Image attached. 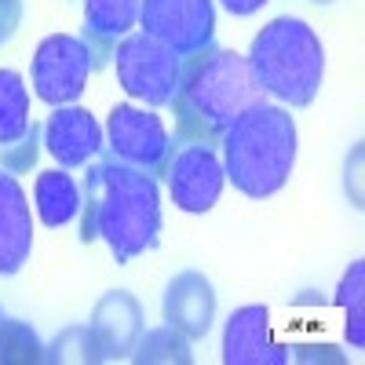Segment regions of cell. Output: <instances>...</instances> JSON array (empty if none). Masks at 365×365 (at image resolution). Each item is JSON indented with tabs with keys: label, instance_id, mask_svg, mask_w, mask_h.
<instances>
[{
	"label": "cell",
	"instance_id": "obj_7",
	"mask_svg": "<svg viewBox=\"0 0 365 365\" xmlns=\"http://www.w3.org/2000/svg\"><path fill=\"white\" fill-rule=\"evenodd\" d=\"M96 70L91 51L73 34H51L34 55V91L48 106H70L84 96L88 77Z\"/></svg>",
	"mask_w": 365,
	"mask_h": 365
},
{
	"label": "cell",
	"instance_id": "obj_10",
	"mask_svg": "<svg viewBox=\"0 0 365 365\" xmlns=\"http://www.w3.org/2000/svg\"><path fill=\"white\" fill-rule=\"evenodd\" d=\"M223 361L227 365H285L289 347L270 332V311L263 303L237 307L223 325Z\"/></svg>",
	"mask_w": 365,
	"mask_h": 365
},
{
	"label": "cell",
	"instance_id": "obj_1",
	"mask_svg": "<svg viewBox=\"0 0 365 365\" xmlns=\"http://www.w3.org/2000/svg\"><path fill=\"white\" fill-rule=\"evenodd\" d=\"M161 237L158 179L120 161L91 165L81 187V245L106 241L110 256L125 267L150 252Z\"/></svg>",
	"mask_w": 365,
	"mask_h": 365
},
{
	"label": "cell",
	"instance_id": "obj_5",
	"mask_svg": "<svg viewBox=\"0 0 365 365\" xmlns=\"http://www.w3.org/2000/svg\"><path fill=\"white\" fill-rule=\"evenodd\" d=\"M113 63H117V81L132 99L146 106H168L175 88H179V70L182 58L161 44L150 34H128L113 48Z\"/></svg>",
	"mask_w": 365,
	"mask_h": 365
},
{
	"label": "cell",
	"instance_id": "obj_8",
	"mask_svg": "<svg viewBox=\"0 0 365 365\" xmlns=\"http://www.w3.org/2000/svg\"><path fill=\"white\" fill-rule=\"evenodd\" d=\"M143 34L168 44L179 58L212 48L216 37V4L212 0H143Z\"/></svg>",
	"mask_w": 365,
	"mask_h": 365
},
{
	"label": "cell",
	"instance_id": "obj_26",
	"mask_svg": "<svg viewBox=\"0 0 365 365\" xmlns=\"http://www.w3.org/2000/svg\"><path fill=\"white\" fill-rule=\"evenodd\" d=\"M0 318H4V311H0Z\"/></svg>",
	"mask_w": 365,
	"mask_h": 365
},
{
	"label": "cell",
	"instance_id": "obj_24",
	"mask_svg": "<svg viewBox=\"0 0 365 365\" xmlns=\"http://www.w3.org/2000/svg\"><path fill=\"white\" fill-rule=\"evenodd\" d=\"M220 4H223L230 15H237V19H249V15H256L263 4H270V0H220Z\"/></svg>",
	"mask_w": 365,
	"mask_h": 365
},
{
	"label": "cell",
	"instance_id": "obj_21",
	"mask_svg": "<svg viewBox=\"0 0 365 365\" xmlns=\"http://www.w3.org/2000/svg\"><path fill=\"white\" fill-rule=\"evenodd\" d=\"M51 365H99L103 354L91 340V329L88 325H66L58 336L48 344V358Z\"/></svg>",
	"mask_w": 365,
	"mask_h": 365
},
{
	"label": "cell",
	"instance_id": "obj_20",
	"mask_svg": "<svg viewBox=\"0 0 365 365\" xmlns=\"http://www.w3.org/2000/svg\"><path fill=\"white\" fill-rule=\"evenodd\" d=\"M336 307L347 314V340L351 347H365V263L354 259L336 289Z\"/></svg>",
	"mask_w": 365,
	"mask_h": 365
},
{
	"label": "cell",
	"instance_id": "obj_13",
	"mask_svg": "<svg viewBox=\"0 0 365 365\" xmlns=\"http://www.w3.org/2000/svg\"><path fill=\"white\" fill-rule=\"evenodd\" d=\"M44 150L58 168H81L103 150V128L84 106H51L44 120Z\"/></svg>",
	"mask_w": 365,
	"mask_h": 365
},
{
	"label": "cell",
	"instance_id": "obj_22",
	"mask_svg": "<svg viewBox=\"0 0 365 365\" xmlns=\"http://www.w3.org/2000/svg\"><path fill=\"white\" fill-rule=\"evenodd\" d=\"M41 146H44V128L29 120V128H26L19 139H11V143L0 146V165H4L11 175H26L29 168L37 165Z\"/></svg>",
	"mask_w": 365,
	"mask_h": 365
},
{
	"label": "cell",
	"instance_id": "obj_18",
	"mask_svg": "<svg viewBox=\"0 0 365 365\" xmlns=\"http://www.w3.org/2000/svg\"><path fill=\"white\" fill-rule=\"evenodd\" d=\"M48 344L22 318H0V365H44Z\"/></svg>",
	"mask_w": 365,
	"mask_h": 365
},
{
	"label": "cell",
	"instance_id": "obj_15",
	"mask_svg": "<svg viewBox=\"0 0 365 365\" xmlns=\"http://www.w3.org/2000/svg\"><path fill=\"white\" fill-rule=\"evenodd\" d=\"M139 4L143 0H84V34H81V41L88 44L96 66H103L106 58H113L117 41H125L132 34V26L139 22Z\"/></svg>",
	"mask_w": 365,
	"mask_h": 365
},
{
	"label": "cell",
	"instance_id": "obj_6",
	"mask_svg": "<svg viewBox=\"0 0 365 365\" xmlns=\"http://www.w3.org/2000/svg\"><path fill=\"white\" fill-rule=\"evenodd\" d=\"M103 150L110 154V161H120V165L139 168L158 179V175H165L168 158H172V135L158 113L139 110L132 103H120L110 110Z\"/></svg>",
	"mask_w": 365,
	"mask_h": 365
},
{
	"label": "cell",
	"instance_id": "obj_25",
	"mask_svg": "<svg viewBox=\"0 0 365 365\" xmlns=\"http://www.w3.org/2000/svg\"><path fill=\"white\" fill-rule=\"evenodd\" d=\"M314 4H332V0H314Z\"/></svg>",
	"mask_w": 365,
	"mask_h": 365
},
{
	"label": "cell",
	"instance_id": "obj_3",
	"mask_svg": "<svg viewBox=\"0 0 365 365\" xmlns=\"http://www.w3.org/2000/svg\"><path fill=\"white\" fill-rule=\"evenodd\" d=\"M296 120L289 110L270 106L267 99L249 106L223 132V175L245 197H274L292 175L296 165Z\"/></svg>",
	"mask_w": 365,
	"mask_h": 365
},
{
	"label": "cell",
	"instance_id": "obj_17",
	"mask_svg": "<svg viewBox=\"0 0 365 365\" xmlns=\"http://www.w3.org/2000/svg\"><path fill=\"white\" fill-rule=\"evenodd\" d=\"M128 358L135 365H190L194 351H190V340L182 336L179 329L161 325V329H146L143 336L135 340Z\"/></svg>",
	"mask_w": 365,
	"mask_h": 365
},
{
	"label": "cell",
	"instance_id": "obj_19",
	"mask_svg": "<svg viewBox=\"0 0 365 365\" xmlns=\"http://www.w3.org/2000/svg\"><path fill=\"white\" fill-rule=\"evenodd\" d=\"M29 128V91L19 70H0V146Z\"/></svg>",
	"mask_w": 365,
	"mask_h": 365
},
{
	"label": "cell",
	"instance_id": "obj_14",
	"mask_svg": "<svg viewBox=\"0 0 365 365\" xmlns=\"http://www.w3.org/2000/svg\"><path fill=\"white\" fill-rule=\"evenodd\" d=\"M29 249H34V216L26 190L8 168H0V274L4 278L19 274L29 263Z\"/></svg>",
	"mask_w": 365,
	"mask_h": 365
},
{
	"label": "cell",
	"instance_id": "obj_12",
	"mask_svg": "<svg viewBox=\"0 0 365 365\" xmlns=\"http://www.w3.org/2000/svg\"><path fill=\"white\" fill-rule=\"evenodd\" d=\"M161 314L165 325L179 329L190 344L205 340L216 322V289L201 270H182L168 282L165 299H161Z\"/></svg>",
	"mask_w": 365,
	"mask_h": 365
},
{
	"label": "cell",
	"instance_id": "obj_16",
	"mask_svg": "<svg viewBox=\"0 0 365 365\" xmlns=\"http://www.w3.org/2000/svg\"><path fill=\"white\" fill-rule=\"evenodd\" d=\"M34 201H37V216L44 227H66L70 220L81 216V187L66 168H51L37 175L34 187Z\"/></svg>",
	"mask_w": 365,
	"mask_h": 365
},
{
	"label": "cell",
	"instance_id": "obj_11",
	"mask_svg": "<svg viewBox=\"0 0 365 365\" xmlns=\"http://www.w3.org/2000/svg\"><path fill=\"white\" fill-rule=\"evenodd\" d=\"M91 340H96L103 361H125L143 336V303L128 289H110L96 311H91Z\"/></svg>",
	"mask_w": 365,
	"mask_h": 365
},
{
	"label": "cell",
	"instance_id": "obj_9",
	"mask_svg": "<svg viewBox=\"0 0 365 365\" xmlns=\"http://www.w3.org/2000/svg\"><path fill=\"white\" fill-rule=\"evenodd\" d=\"M165 179L175 208L190 212V216H205V212L216 208L227 182L216 146H201V143H179V150H172L168 158Z\"/></svg>",
	"mask_w": 365,
	"mask_h": 365
},
{
	"label": "cell",
	"instance_id": "obj_23",
	"mask_svg": "<svg viewBox=\"0 0 365 365\" xmlns=\"http://www.w3.org/2000/svg\"><path fill=\"white\" fill-rule=\"evenodd\" d=\"M22 26V0H0V48H4Z\"/></svg>",
	"mask_w": 365,
	"mask_h": 365
},
{
	"label": "cell",
	"instance_id": "obj_4",
	"mask_svg": "<svg viewBox=\"0 0 365 365\" xmlns=\"http://www.w3.org/2000/svg\"><path fill=\"white\" fill-rule=\"evenodd\" d=\"M245 58L256 73V84L263 88V96H274L285 106L314 103L325 77V48L303 19L282 15L267 22L252 37Z\"/></svg>",
	"mask_w": 365,
	"mask_h": 365
},
{
	"label": "cell",
	"instance_id": "obj_2",
	"mask_svg": "<svg viewBox=\"0 0 365 365\" xmlns=\"http://www.w3.org/2000/svg\"><path fill=\"white\" fill-rule=\"evenodd\" d=\"M256 103H263V88L245 55L216 44L187 55L168 103L175 113V143L220 146L223 132Z\"/></svg>",
	"mask_w": 365,
	"mask_h": 365
}]
</instances>
